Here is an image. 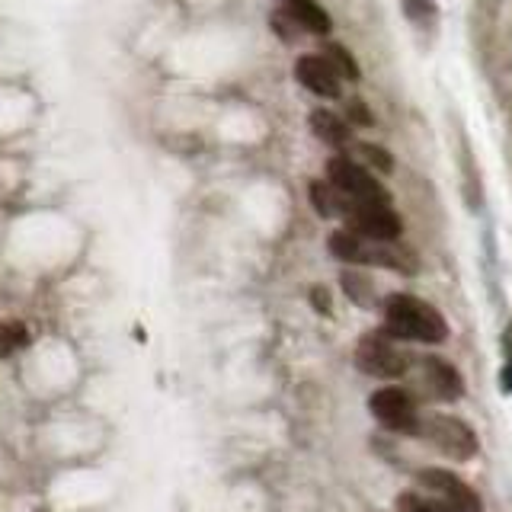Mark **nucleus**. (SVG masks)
<instances>
[{"mask_svg":"<svg viewBox=\"0 0 512 512\" xmlns=\"http://www.w3.org/2000/svg\"><path fill=\"white\" fill-rule=\"evenodd\" d=\"M384 327L394 340H413V343H442L448 336L445 317L413 295H391L384 301Z\"/></svg>","mask_w":512,"mask_h":512,"instance_id":"nucleus-1","label":"nucleus"},{"mask_svg":"<svg viewBox=\"0 0 512 512\" xmlns=\"http://www.w3.org/2000/svg\"><path fill=\"white\" fill-rule=\"evenodd\" d=\"M340 218H346L352 234L368 237V240L394 244L400 237V218L391 212V205H384V202H352L343 196Z\"/></svg>","mask_w":512,"mask_h":512,"instance_id":"nucleus-2","label":"nucleus"},{"mask_svg":"<svg viewBox=\"0 0 512 512\" xmlns=\"http://www.w3.org/2000/svg\"><path fill=\"white\" fill-rule=\"evenodd\" d=\"M356 365L368 375L378 378H397L407 372V352L397 346L391 333H368L356 346Z\"/></svg>","mask_w":512,"mask_h":512,"instance_id":"nucleus-3","label":"nucleus"},{"mask_svg":"<svg viewBox=\"0 0 512 512\" xmlns=\"http://www.w3.org/2000/svg\"><path fill=\"white\" fill-rule=\"evenodd\" d=\"M413 436L429 439L439 452H445L455 461H468L477 452V436L471 432V426H464L455 416H429V420L416 423Z\"/></svg>","mask_w":512,"mask_h":512,"instance_id":"nucleus-4","label":"nucleus"},{"mask_svg":"<svg viewBox=\"0 0 512 512\" xmlns=\"http://www.w3.org/2000/svg\"><path fill=\"white\" fill-rule=\"evenodd\" d=\"M327 176H330V186L352 202H384L388 205V192H384V186L365 167H359L356 160L333 157L327 164Z\"/></svg>","mask_w":512,"mask_h":512,"instance_id":"nucleus-5","label":"nucleus"},{"mask_svg":"<svg viewBox=\"0 0 512 512\" xmlns=\"http://www.w3.org/2000/svg\"><path fill=\"white\" fill-rule=\"evenodd\" d=\"M420 487L426 496H432L436 503H442L448 512H480V500L477 493L458 480L455 474L439 471V468H426L420 471Z\"/></svg>","mask_w":512,"mask_h":512,"instance_id":"nucleus-6","label":"nucleus"},{"mask_svg":"<svg viewBox=\"0 0 512 512\" xmlns=\"http://www.w3.org/2000/svg\"><path fill=\"white\" fill-rule=\"evenodd\" d=\"M368 407H372L375 420L381 426H388L394 432H416V423H420L413 397L404 388H381V391H375L372 400H368Z\"/></svg>","mask_w":512,"mask_h":512,"instance_id":"nucleus-7","label":"nucleus"},{"mask_svg":"<svg viewBox=\"0 0 512 512\" xmlns=\"http://www.w3.org/2000/svg\"><path fill=\"white\" fill-rule=\"evenodd\" d=\"M420 388L432 397V400H458L464 391V381L455 372L452 362L436 359V356H426L420 362Z\"/></svg>","mask_w":512,"mask_h":512,"instance_id":"nucleus-8","label":"nucleus"},{"mask_svg":"<svg viewBox=\"0 0 512 512\" xmlns=\"http://www.w3.org/2000/svg\"><path fill=\"white\" fill-rule=\"evenodd\" d=\"M295 77L311 93L324 96V100H336L340 96V74L330 68V61L324 55H301L295 61Z\"/></svg>","mask_w":512,"mask_h":512,"instance_id":"nucleus-9","label":"nucleus"},{"mask_svg":"<svg viewBox=\"0 0 512 512\" xmlns=\"http://www.w3.org/2000/svg\"><path fill=\"white\" fill-rule=\"evenodd\" d=\"M285 13H288V20H292L295 26L317 32V36H327V32H330V16H327L324 7L314 4V0H288Z\"/></svg>","mask_w":512,"mask_h":512,"instance_id":"nucleus-10","label":"nucleus"},{"mask_svg":"<svg viewBox=\"0 0 512 512\" xmlns=\"http://www.w3.org/2000/svg\"><path fill=\"white\" fill-rule=\"evenodd\" d=\"M311 128L320 141L333 144V148H343V144L349 141V125L340 116H333L330 109H317L311 116Z\"/></svg>","mask_w":512,"mask_h":512,"instance_id":"nucleus-11","label":"nucleus"},{"mask_svg":"<svg viewBox=\"0 0 512 512\" xmlns=\"http://www.w3.org/2000/svg\"><path fill=\"white\" fill-rule=\"evenodd\" d=\"M311 199H314L317 212L324 218L340 215V208H343V196L330 183H311Z\"/></svg>","mask_w":512,"mask_h":512,"instance_id":"nucleus-12","label":"nucleus"},{"mask_svg":"<svg viewBox=\"0 0 512 512\" xmlns=\"http://www.w3.org/2000/svg\"><path fill=\"white\" fill-rule=\"evenodd\" d=\"M29 343V333L23 324H16V320H7V324H0V359L4 356H13L16 349H23Z\"/></svg>","mask_w":512,"mask_h":512,"instance_id":"nucleus-13","label":"nucleus"},{"mask_svg":"<svg viewBox=\"0 0 512 512\" xmlns=\"http://www.w3.org/2000/svg\"><path fill=\"white\" fill-rule=\"evenodd\" d=\"M324 58L330 61V68H333L336 74H340V77L359 80V64H356V58H352L343 45H330Z\"/></svg>","mask_w":512,"mask_h":512,"instance_id":"nucleus-14","label":"nucleus"},{"mask_svg":"<svg viewBox=\"0 0 512 512\" xmlns=\"http://www.w3.org/2000/svg\"><path fill=\"white\" fill-rule=\"evenodd\" d=\"M397 509H400V512H448L442 503H436V500H432V496H426L423 490H420V493H404V496L397 500Z\"/></svg>","mask_w":512,"mask_h":512,"instance_id":"nucleus-15","label":"nucleus"},{"mask_svg":"<svg viewBox=\"0 0 512 512\" xmlns=\"http://www.w3.org/2000/svg\"><path fill=\"white\" fill-rule=\"evenodd\" d=\"M359 151L365 154V160L372 167H378V170H384V173H391V154L388 151H381V148H375V144H359Z\"/></svg>","mask_w":512,"mask_h":512,"instance_id":"nucleus-16","label":"nucleus"},{"mask_svg":"<svg viewBox=\"0 0 512 512\" xmlns=\"http://www.w3.org/2000/svg\"><path fill=\"white\" fill-rule=\"evenodd\" d=\"M503 388L512 391V324L506 330V368H503Z\"/></svg>","mask_w":512,"mask_h":512,"instance_id":"nucleus-17","label":"nucleus"},{"mask_svg":"<svg viewBox=\"0 0 512 512\" xmlns=\"http://www.w3.org/2000/svg\"><path fill=\"white\" fill-rule=\"evenodd\" d=\"M349 116L356 119V122H362V125H368V122H372V116H368V112H365L362 100H352V103H349Z\"/></svg>","mask_w":512,"mask_h":512,"instance_id":"nucleus-18","label":"nucleus"},{"mask_svg":"<svg viewBox=\"0 0 512 512\" xmlns=\"http://www.w3.org/2000/svg\"><path fill=\"white\" fill-rule=\"evenodd\" d=\"M314 301H317V308H324V311H327V295L320 292V288H317V292H314Z\"/></svg>","mask_w":512,"mask_h":512,"instance_id":"nucleus-19","label":"nucleus"}]
</instances>
